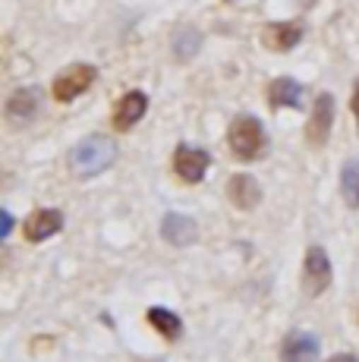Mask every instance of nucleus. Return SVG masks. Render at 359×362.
<instances>
[{
    "instance_id": "9b49d317",
    "label": "nucleus",
    "mask_w": 359,
    "mask_h": 362,
    "mask_svg": "<svg viewBox=\"0 0 359 362\" xmlns=\"http://www.w3.org/2000/svg\"><path fill=\"white\" fill-rule=\"evenodd\" d=\"M227 199H230L240 211H252V208L261 202L259 180L249 177V173H233L230 183H227Z\"/></svg>"
},
{
    "instance_id": "0eeeda50",
    "label": "nucleus",
    "mask_w": 359,
    "mask_h": 362,
    "mask_svg": "<svg viewBox=\"0 0 359 362\" xmlns=\"http://www.w3.org/2000/svg\"><path fill=\"white\" fill-rule=\"evenodd\" d=\"M38 107H41V92L38 88H16V92L6 98L4 114H6V120H10L13 127H23V123L35 120Z\"/></svg>"
},
{
    "instance_id": "f8f14e48",
    "label": "nucleus",
    "mask_w": 359,
    "mask_h": 362,
    "mask_svg": "<svg viewBox=\"0 0 359 362\" xmlns=\"http://www.w3.org/2000/svg\"><path fill=\"white\" fill-rule=\"evenodd\" d=\"M281 362H319V337L306 331L290 334L281 346Z\"/></svg>"
},
{
    "instance_id": "6e6552de",
    "label": "nucleus",
    "mask_w": 359,
    "mask_h": 362,
    "mask_svg": "<svg viewBox=\"0 0 359 362\" xmlns=\"http://www.w3.org/2000/svg\"><path fill=\"white\" fill-rule=\"evenodd\" d=\"M145 110H148V95L139 92V88L126 92L114 107V129H120V132L133 129L136 123L145 117Z\"/></svg>"
},
{
    "instance_id": "ddd939ff",
    "label": "nucleus",
    "mask_w": 359,
    "mask_h": 362,
    "mask_svg": "<svg viewBox=\"0 0 359 362\" xmlns=\"http://www.w3.org/2000/svg\"><path fill=\"white\" fill-rule=\"evenodd\" d=\"M161 236L170 246H189V243H196L199 227H196V221L186 218V214L170 211V214H164V221H161Z\"/></svg>"
},
{
    "instance_id": "dca6fc26",
    "label": "nucleus",
    "mask_w": 359,
    "mask_h": 362,
    "mask_svg": "<svg viewBox=\"0 0 359 362\" xmlns=\"http://www.w3.org/2000/svg\"><path fill=\"white\" fill-rule=\"evenodd\" d=\"M199 47H202V35L192 29V25L177 29V35H174V57L180 60V64H186V60L196 57Z\"/></svg>"
},
{
    "instance_id": "9d476101",
    "label": "nucleus",
    "mask_w": 359,
    "mask_h": 362,
    "mask_svg": "<svg viewBox=\"0 0 359 362\" xmlns=\"http://www.w3.org/2000/svg\"><path fill=\"white\" fill-rule=\"evenodd\" d=\"M300 41H302L300 23H271V25H265V32H261V45H265L268 51H278V54L293 51Z\"/></svg>"
},
{
    "instance_id": "f257e3e1",
    "label": "nucleus",
    "mask_w": 359,
    "mask_h": 362,
    "mask_svg": "<svg viewBox=\"0 0 359 362\" xmlns=\"http://www.w3.org/2000/svg\"><path fill=\"white\" fill-rule=\"evenodd\" d=\"M114 161H117V145H114V139H107V136H86L70 155L73 173L82 180L105 173Z\"/></svg>"
},
{
    "instance_id": "f03ea898",
    "label": "nucleus",
    "mask_w": 359,
    "mask_h": 362,
    "mask_svg": "<svg viewBox=\"0 0 359 362\" xmlns=\"http://www.w3.org/2000/svg\"><path fill=\"white\" fill-rule=\"evenodd\" d=\"M227 142H230V151L240 161H255L265 151L268 136H265V127L252 114H240L230 123V129H227Z\"/></svg>"
},
{
    "instance_id": "423d86ee",
    "label": "nucleus",
    "mask_w": 359,
    "mask_h": 362,
    "mask_svg": "<svg viewBox=\"0 0 359 362\" xmlns=\"http://www.w3.org/2000/svg\"><path fill=\"white\" fill-rule=\"evenodd\" d=\"M211 164V155L205 148H192V145H177L174 151V170L183 183H202L205 170Z\"/></svg>"
},
{
    "instance_id": "20e7f679",
    "label": "nucleus",
    "mask_w": 359,
    "mask_h": 362,
    "mask_svg": "<svg viewBox=\"0 0 359 362\" xmlns=\"http://www.w3.org/2000/svg\"><path fill=\"white\" fill-rule=\"evenodd\" d=\"M331 284V259L322 246H309L306 264H302V290L306 296H322Z\"/></svg>"
},
{
    "instance_id": "aec40b11",
    "label": "nucleus",
    "mask_w": 359,
    "mask_h": 362,
    "mask_svg": "<svg viewBox=\"0 0 359 362\" xmlns=\"http://www.w3.org/2000/svg\"><path fill=\"white\" fill-rule=\"evenodd\" d=\"M328 362H359L356 356H350V353H337V356H331Z\"/></svg>"
},
{
    "instance_id": "a211bd4d",
    "label": "nucleus",
    "mask_w": 359,
    "mask_h": 362,
    "mask_svg": "<svg viewBox=\"0 0 359 362\" xmlns=\"http://www.w3.org/2000/svg\"><path fill=\"white\" fill-rule=\"evenodd\" d=\"M0 221H4V227H0V236L6 240V236H10V230H13V214L4 211V218H0Z\"/></svg>"
},
{
    "instance_id": "6ab92c4d",
    "label": "nucleus",
    "mask_w": 359,
    "mask_h": 362,
    "mask_svg": "<svg viewBox=\"0 0 359 362\" xmlns=\"http://www.w3.org/2000/svg\"><path fill=\"white\" fill-rule=\"evenodd\" d=\"M350 107H353V114H356V127H359V82H356V88H353V98H350Z\"/></svg>"
},
{
    "instance_id": "1a4fd4ad",
    "label": "nucleus",
    "mask_w": 359,
    "mask_h": 362,
    "mask_svg": "<svg viewBox=\"0 0 359 362\" xmlns=\"http://www.w3.org/2000/svg\"><path fill=\"white\" fill-rule=\"evenodd\" d=\"M60 227H64V211H57V208H38V211H32L25 218V240L45 243L47 236L60 233Z\"/></svg>"
},
{
    "instance_id": "39448f33",
    "label": "nucleus",
    "mask_w": 359,
    "mask_h": 362,
    "mask_svg": "<svg viewBox=\"0 0 359 362\" xmlns=\"http://www.w3.org/2000/svg\"><path fill=\"white\" fill-rule=\"evenodd\" d=\"M331 123H334V95L331 92H322L312 104V114H309V123H306V139L309 145H324L331 136Z\"/></svg>"
},
{
    "instance_id": "7ed1b4c3",
    "label": "nucleus",
    "mask_w": 359,
    "mask_h": 362,
    "mask_svg": "<svg viewBox=\"0 0 359 362\" xmlns=\"http://www.w3.org/2000/svg\"><path fill=\"white\" fill-rule=\"evenodd\" d=\"M95 76H98V69H95L92 64H73V66H66L57 79H54L51 95L60 104H66V101L79 98L82 92H88V88H92V82H95Z\"/></svg>"
},
{
    "instance_id": "f3484780",
    "label": "nucleus",
    "mask_w": 359,
    "mask_h": 362,
    "mask_svg": "<svg viewBox=\"0 0 359 362\" xmlns=\"http://www.w3.org/2000/svg\"><path fill=\"white\" fill-rule=\"evenodd\" d=\"M343 196H347L350 205L359 202V164L356 161L343 164Z\"/></svg>"
},
{
    "instance_id": "4468645a",
    "label": "nucleus",
    "mask_w": 359,
    "mask_h": 362,
    "mask_svg": "<svg viewBox=\"0 0 359 362\" xmlns=\"http://www.w3.org/2000/svg\"><path fill=\"white\" fill-rule=\"evenodd\" d=\"M268 104H271L274 110L302 107V86L296 79H290V76H281V79H274L271 86H268Z\"/></svg>"
},
{
    "instance_id": "2eb2a0df",
    "label": "nucleus",
    "mask_w": 359,
    "mask_h": 362,
    "mask_svg": "<svg viewBox=\"0 0 359 362\" xmlns=\"http://www.w3.org/2000/svg\"><path fill=\"white\" fill-rule=\"evenodd\" d=\"M148 325L155 328L161 337L167 340H177L180 334H183V322H180V315H174L170 309H161V305H155V309H148Z\"/></svg>"
}]
</instances>
